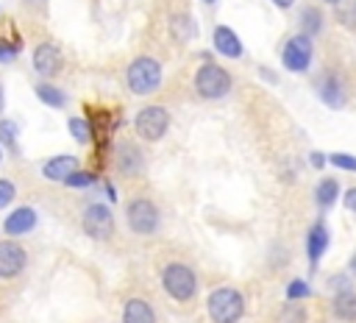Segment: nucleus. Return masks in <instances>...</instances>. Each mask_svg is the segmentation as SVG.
Wrapping results in <instances>:
<instances>
[{
  "instance_id": "nucleus-4",
  "label": "nucleus",
  "mask_w": 356,
  "mask_h": 323,
  "mask_svg": "<svg viewBox=\"0 0 356 323\" xmlns=\"http://www.w3.org/2000/svg\"><path fill=\"white\" fill-rule=\"evenodd\" d=\"M161 287L164 292L172 298V301H189L197 290V278H195V270L189 265H181V262H170L164 270H161Z\"/></svg>"
},
{
  "instance_id": "nucleus-15",
  "label": "nucleus",
  "mask_w": 356,
  "mask_h": 323,
  "mask_svg": "<svg viewBox=\"0 0 356 323\" xmlns=\"http://www.w3.org/2000/svg\"><path fill=\"white\" fill-rule=\"evenodd\" d=\"M317 92H320L323 103H325V106H331V109H339V106L345 103L342 81H339L334 72H328V75H323V78L317 81Z\"/></svg>"
},
{
  "instance_id": "nucleus-22",
  "label": "nucleus",
  "mask_w": 356,
  "mask_h": 323,
  "mask_svg": "<svg viewBox=\"0 0 356 323\" xmlns=\"http://www.w3.org/2000/svg\"><path fill=\"white\" fill-rule=\"evenodd\" d=\"M67 128H70V134H72L75 142H89V139H92L89 123H86L83 117H70V120H67Z\"/></svg>"
},
{
  "instance_id": "nucleus-23",
  "label": "nucleus",
  "mask_w": 356,
  "mask_h": 323,
  "mask_svg": "<svg viewBox=\"0 0 356 323\" xmlns=\"http://www.w3.org/2000/svg\"><path fill=\"white\" fill-rule=\"evenodd\" d=\"M61 184L72 187V189H83V187H92L95 184V173H86V170H72Z\"/></svg>"
},
{
  "instance_id": "nucleus-26",
  "label": "nucleus",
  "mask_w": 356,
  "mask_h": 323,
  "mask_svg": "<svg viewBox=\"0 0 356 323\" xmlns=\"http://www.w3.org/2000/svg\"><path fill=\"white\" fill-rule=\"evenodd\" d=\"M328 162H331L334 167H339V170L356 173V156H350V153H331V156H328Z\"/></svg>"
},
{
  "instance_id": "nucleus-21",
  "label": "nucleus",
  "mask_w": 356,
  "mask_h": 323,
  "mask_svg": "<svg viewBox=\"0 0 356 323\" xmlns=\"http://www.w3.org/2000/svg\"><path fill=\"white\" fill-rule=\"evenodd\" d=\"M300 28H303V33L309 36H317L320 31H323V14H320V8H306L303 14H300Z\"/></svg>"
},
{
  "instance_id": "nucleus-30",
  "label": "nucleus",
  "mask_w": 356,
  "mask_h": 323,
  "mask_svg": "<svg viewBox=\"0 0 356 323\" xmlns=\"http://www.w3.org/2000/svg\"><path fill=\"white\" fill-rule=\"evenodd\" d=\"M17 56V47L11 45V42H6V39H0V61H11Z\"/></svg>"
},
{
  "instance_id": "nucleus-10",
  "label": "nucleus",
  "mask_w": 356,
  "mask_h": 323,
  "mask_svg": "<svg viewBox=\"0 0 356 323\" xmlns=\"http://www.w3.org/2000/svg\"><path fill=\"white\" fill-rule=\"evenodd\" d=\"M31 64H33L36 75H42V78H53V75H58L64 58H61V50H58L53 42H42V45L33 47V53H31Z\"/></svg>"
},
{
  "instance_id": "nucleus-12",
  "label": "nucleus",
  "mask_w": 356,
  "mask_h": 323,
  "mask_svg": "<svg viewBox=\"0 0 356 323\" xmlns=\"http://www.w3.org/2000/svg\"><path fill=\"white\" fill-rule=\"evenodd\" d=\"M36 228V212L31 209V206H17V209H11V214H6V220H3V231L8 234V237H22V234H28V231H33Z\"/></svg>"
},
{
  "instance_id": "nucleus-11",
  "label": "nucleus",
  "mask_w": 356,
  "mask_h": 323,
  "mask_svg": "<svg viewBox=\"0 0 356 323\" xmlns=\"http://www.w3.org/2000/svg\"><path fill=\"white\" fill-rule=\"evenodd\" d=\"M114 164L122 175H139L142 167H145V159H142V150L134 142H120L117 150H114Z\"/></svg>"
},
{
  "instance_id": "nucleus-13",
  "label": "nucleus",
  "mask_w": 356,
  "mask_h": 323,
  "mask_svg": "<svg viewBox=\"0 0 356 323\" xmlns=\"http://www.w3.org/2000/svg\"><path fill=\"white\" fill-rule=\"evenodd\" d=\"M211 39H214V50L222 53L225 58H239L242 56V42L228 25H217Z\"/></svg>"
},
{
  "instance_id": "nucleus-8",
  "label": "nucleus",
  "mask_w": 356,
  "mask_h": 323,
  "mask_svg": "<svg viewBox=\"0 0 356 323\" xmlns=\"http://www.w3.org/2000/svg\"><path fill=\"white\" fill-rule=\"evenodd\" d=\"M281 64L289 72H306L312 64V39L306 33L289 36L284 42V50H281Z\"/></svg>"
},
{
  "instance_id": "nucleus-38",
  "label": "nucleus",
  "mask_w": 356,
  "mask_h": 323,
  "mask_svg": "<svg viewBox=\"0 0 356 323\" xmlns=\"http://www.w3.org/2000/svg\"><path fill=\"white\" fill-rule=\"evenodd\" d=\"M203 3H206V6H214V3H217V0H203Z\"/></svg>"
},
{
  "instance_id": "nucleus-25",
  "label": "nucleus",
  "mask_w": 356,
  "mask_h": 323,
  "mask_svg": "<svg viewBox=\"0 0 356 323\" xmlns=\"http://www.w3.org/2000/svg\"><path fill=\"white\" fill-rule=\"evenodd\" d=\"M312 290H309V284L303 281V278H292L289 284H286V298L289 301H298V298H306Z\"/></svg>"
},
{
  "instance_id": "nucleus-39",
  "label": "nucleus",
  "mask_w": 356,
  "mask_h": 323,
  "mask_svg": "<svg viewBox=\"0 0 356 323\" xmlns=\"http://www.w3.org/2000/svg\"><path fill=\"white\" fill-rule=\"evenodd\" d=\"M0 162H3V150H0Z\"/></svg>"
},
{
  "instance_id": "nucleus-18",
  "label": "nucleus",
  "mask_w": 356,
  "mask_h": 323,
  "mask_svg": "<svg viewBox=\"0 0 356 323\" xmlns=\"http://www.w3.org/2000/svg\"><path fill=\"white\" fill-rule=\"evenodd\" d=\"M36 97L44 103V106H50V109H64L67 106V95H64V89H58V86H53V84H36Z\"/></svg>"
},
{
  "instance_id": "nucleus-20",
  "label": "nucleus",
  "mask_w": 356,
  "mask_h": 323,
  "mask_svg": "<svg viewBox=\"0 0 356 323\" xmlns=\"http://www.w3.org/2000/svg\"><path fill=\"white\" fill-rule=\"evenodd\" d=\"M314 198H317V203H320L323 209L334 206V200L339 198V181H337V178H323V181L317 184V189H314Z\"/></svg>"
},
{
  "instance_id": "nucleus-3",
  "label": "nucleus",
  "mask_w": 356,
  "mask_h": 323,
  "mask_svg": "<svg viewBox=\"0 0 356 323\" xmlns=\"http://www.w3.org/2000/svg\"><path fill=\"white\" fill-rule=\"evenodd\" d=\"M195 92L206 100H217L225 97L231 92V72L214 61H206L197 67L195 72Z\"/></svg>"
},
{
  "instance_id": "nucleus-24",
  "label": "nucleus",
  "mask_w": 356,
  "mask_h": 323,
  "mask_svg": "<svg viewBox=\"0 0 356 323\" xmlns=\"http://www.w3.org/2000/svg\"><path fill=\"white\" fill-rule=\"evenodd\" d=\"M0 142H3L8 150L17 148V125H14L11 120H0Z\"/></svg>"
},
{
  "instance_id": "nucleus-14",
  "label": "nucleus",
  "mask_w": 356,
  "mask_h": 323,
  "mask_svg": "<svg viewBox=\"0 0 356 323\" xmlns=\"http://www.w3.org/2000/svg\"><path fill=\"white\" fill-rule=\"evenodd\" d=\"M72 170H78V159L70 156V153H61V156H53L42 164V175L47 181H64Z\"/></svg>"
},
{
  "instance_id": "nucleus-16",
  "label": "nucleus",
  "mask_w": 356,
  "mask_h": 323,
  "mask_svg": "<svg viewBox=\"0 0 356 323\" xmlns=\"http://www.w3.org/2000/svg\"><path fill=\"white\" fill-rule=\"evenodd\" d=\"M122 323H156V312L142 298H128L122 306Z\"/></svg>"
},
{
  "instance_id": "nucleus-1",
  "label": "nucleus",
  "mask_w": 356,
  "mask_h": 323,
  "mask_svg": "<svg viewBox=\"0 0 356 323\" xmlns=\"http://www.w3.org/2000/svg\"><path fill=\"white\" fill-rule=\"evenodd\" d=\"M161 78H164L161 64H159L156 58H150V56L134 58V61L128 64V70H125V84H128V89H131L134 95H139V97L156 92V89L161 86Z\"/></svg>"
},
{
  "instance_id": "nucleus-17",
  "label": "nucleus",
  "mask_w": 356,
  "mask_h": 323,
  "mask_svg": "<svg viewBox=\"0 0 356 323\" xmlns=\"http://www.w3.org/2000/svg\"><path fill=\"white\" fill-rule=\"evenodd\" d=\"M325 248H328V228H325L323 223H314V226L309 228V234H306V253H309V262L317 265L320 256L325 253Z\"/></svg>"
},
{
  "instance_id": "nucleus-9",
  "label": "nucleus",
  "mask_w": 356,
  "mask_h": 323,
  "mask_svg": "<svg viewBox=\"0 0 356 323\" xmlns=\"http://www.w3.org/2000/svg\"><path fill=\"white\" fill-rule=\"evenodd\" d=\"M25 267H28V253H25V248H22L14 237L0 239V278H3V281L17 278V276L25 273Z\"/></svg>"
},
{
  "instance_id": "nucleus-7",
  "label": "nucleus",
  "mask_w": 356,
  "mask_h": 323,
  "mask_svg": "<svg viewBox=\"0 0 356 323\" xmlns=\"http://www.w3.org/2000/svg\"><path fill=\"white\" fill-rule=\"evenodd\" d=\"M81 228L92 239H108L114 234V214L106 203H89L81 212Z\"/></svg>"
},
{
  "instance_id": "nucleus-2",
  "label": "nucleus",
  "mask_w": 356,
  "mask_h": 323,
  "mask_svg": "<svg viewBox=\"0 0 356 323\" xmlns=\"http://www.w3.org/2000/svg\"><path fill=\"white\" fill-rule=\"evenodd\" d=\"M206 309L214 323H236L245 312V298L234 287H217V290H211Z\"/></svg>"
},
{
  "instance_id": "nucleus-37",
  "label": "nucleus",
  "mask_w": 356,
  "mask_h": 323,
  "mask_svg": "<svg viewBox=\"0 0 356 323\" xmlns=\"http://www.w3.org/2000/svg\"><path fill=\"white\" fill-rule=\"evenodd\" d=\"M325 3H331V6H339V3H342V0H325Z\"/></svg>"
},
{
  "instance_id": "nucleus-32",
  "label": "nucleus",
  "mask_w": 356,
  "mask_h": 323,
  "mask_svg": "<svg viewBox=\"0 0 356 323\" xmlns=\"http://www.w3.org/2000/svg\"><path fill=\"white\" fill-rule=\"evenodd\" d=\"M309 162H312V167H314V170H320V167H325V156H323L320 150H314V153L309 156Z\"/></svg>"
},
{
  "instance_id": "nucleus-34",
  "label": "nucleus",
  "mask_w": 356,
  "mask_h": 323,
  "mask_svg": "<svg viewBox=\"0 0 356 323\" xmlns=\"http://www.w3.org/2000/svg\"><path fill=\"white\" fill-rule=\"evenodd\" d=\"M273 3H275V6H278V8H289V6H292V3H295V0H273Z\"/></svg>"
},
{
  "instance_id": "nucleus-33",
  "label": "nucleus",
  "mask_w": 356,
  "mask_h": 323,
  "mask_svg": "<svg viewBox=\"0 0 356 323\" xmlns=\"http://www.w3.org/2000/svg\"><path fill=\"white\" fill-rule=\"evenodd\" d=\"M44 3H47V0H22V6H25L28 11H33V8H39V11H44Z\"/></svg>"
},
{
  "instance_id": "nucleus-31",
  "label": "nucleus",
  "mask_w": 356,
  "mask_h": 323,
  "mask_svg": "<svg viewBox=\"0 0 356 323\" xmlns=\"http://www.w3.org/2000/svg\"><path fill=\"white\" fill-rule=\"evenodd\" d=\"M345 206L350 209V212H356V187H350V189H345Z\"/></svg>"
},
{
  "instance_id": "nucleus-36",
  "label": "nucleus",
  "mask_w": 356,
  "mask_h": 323,
  "mask_svg": "<svg viewBox=\"0 0 356 323\" xmlns=\"http://www.w3.org/2000/svg\"><path fill=\"white\" fill-rule=\"evenodd\" d=\"M350 273H356V256L350 259Z\"/></svg>"
},
{
  "instance_id": "nucleus-29",
  "label": "nucleus",
  "mask_w": 356,
  "mask_h": 323,
  "mask_svg": "<svg viewBox=\"0 0 356 323\" xmlns=\"http://www.w3.org/2000/svg\"><path fill=\"white\" fill-rule=\"evenodd\" d=\"M172 31H175L178 39H189V36H192V22H189L186 17H175V19H172Z\"/></svg>"
},
{
  "instance_id": "nucleus-28",
  "label": "nucleus",
  "mask_w": 356,
  "mask_h": 323,
  "mask_svg": "<svg viewBox=\"0 0 356 323\" xmlns=\"http://www.w3.org/2000/svg\"><path fill=\"white\" fill-rule=\"evenodd\" d=\"M339 22L345 28H356V0H348L345 6H339Z\"/></svg>"
},
{
  "instance_id": "nucleus-5",
  "label": "nucleus",
  "mask_w": 356,
  "mask_h": 323,
  "mask_svg": "<svg viewBox=\"0 0 356 323\" xmlns=\"http://www.w3.org/2000/svg\"><path fill=\"white\" fill-rule=\"evenodd\" d=\"M170 128V111L164 106H145L134 117V131L145 142H159Z\"/></svg>"
},
{
  "instance_id": "nucleus-35",
  "label": "nucleus",
  "mask_w": 356,
  "mask_h": 323,
  "mask_svg": "<svg viewBox=\"0 0 356 323\" xmlns=\"http://www.w3.org/2000/svg\"><path fill=\"white\" fill-rule=\"evenodd\" d=\"M3 106H6V92H3V84H0V111H3Z\"/></svg>"
},
{
  "instance_id": "nucleus-6",
  "label": "nucleus",
  "mask_w": 356,
  "mask_h": 323,
  "mask_svg": "<svg viewBox=\"0 0 356 323\" xmlns=\"http://www.w3.org/2000/svg\"><path fill=\"white\" fill-rule=\"evenodd\" d=\"M159 209H156V203L153 200H147V198H134L128 206H125V223H128V228L134 231V234H142V237H147V234H156L159 231Z\"/></svg>"
},
{
  "instance_id": "nucleus-19",
  "label": "nucleus",
  "mask_w": 356,
  "mask_h": 323,
  "mask_svg": "<svg viewBox=\"0 0 356 323\" xmlns=\"http://www.w3.org/2000/svg\"><path fill=\"white\" fill-rule=\"evenodd\" d=\"M334 312L342 320H356V292L353 290H342L334 298Z\"/></svg>"
},
{
  "instance_id": "nucleus-27",
  "label": "nucleus",
  "mask_w": 356,
  "mask_h": 323,
  "mask_svg": "<svg viewBox=\"0 0 356 323\" xmlns=\"http://www.w3.org/2000/svg\"><path fill=\"white\" fill-rule=\"evenodd\" d=\"M17 198V187L11 178H0V209L11 206V200Z\"/></svg>"
}]
</instances>
